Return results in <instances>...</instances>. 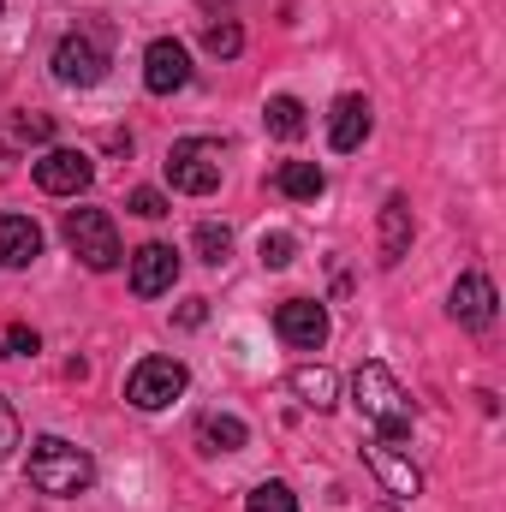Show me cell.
<instances>
[{"instance_id":"6da1fadb","label":"cell","mask_w":506,"mask_h":512,"mask_svg":"<svg viewBox=\"0 0 506 512\" xmlns=\"http://www.w3.org/2000/svg\"><path fill=\"white\" fill-rule=\"evenodd\" d=\"M352 405H358V417H364V423H376V429H381V441H405V435H411V423H417L411 393L393 382V370H387V364H358V376H352Z\"/></svg>"},{"instance_id":"7a4b0ae2","label":"cell","mask_w":506,"mask_h":512,"mask_svg":"<svg viewBox=\"0 0 506 512\" xmlns=\"http://www.w3.org/2000/svg\"><path fill=\"white\" fill-rule=\"evenodd\" d=\"M30 483L54 501H78L96 483V459L60 435H42V441H30Z\"/></svg>"},{"instance_id":"3957f363","label":"cell","mask_w":506,"mask_h":512,"mask_svg":"<svg viewBox=\"0 0 506 512\" xmlns=\"http://www.w3.org/2000/svg\"><path fill=\"white\" fill-rule=\"evenodd\" d=\"M221 167H227V149L215 137H179L167 149V185L185 197H209L221 185Z\"/></svg>"},{"instance_id":"277c9868","label":"cell","mask_w":506,"mask_h":512,"mask_svg":"<svg viewBox=\"0 0 506 512\" xmlns=\"http://www.w3.org/2000/svg\"><path fill=\"white\" fill-rule=\"evenodd\" d=\"M66 245L84 268L108 274L120 262V227H114L108 209H66Z\"/></svg>"},{"instance_id":"5b68a950","label":"cell","mask_w":506,"mask_h":512,"mask_svg":"<svg viewBox=\"0 0 506 512\" xmlns=\"http://www.w3.org/2000/svg\"><path fill=\"white\" fill-rule=\"evenodd\" d=\"M54 78L72 84V90L102 84V78H108V42H102L96 30H72V36H60V48H54Z\"/></svg>"},{"instance_id":"8992f818","label":"cell","mask_w":506,"mask_h":512,"mask_svg":"<svg viewBox=\"0 0 506 512\" xmlns=\"http://www.w3.org/2000/svg\"><path fill=\"white\" fill-rule=\"evenodd\" d=\"M185 382H191V376H185L179 358H143L126 382V399L137 411H161V405H173V399L185 393Z\"/></svg>"},{"instance_id":"52a82bcc","label":"cell","mask_w":506,"mask_h":512,"mask_svg":"<svg viewBox=\"0 0 506 512\" xmlns=\"http://www.w3.org/2000/svg\"><path fill=\"white\" fill-rule=\"evenodd\" d=\"M143 84H149V96L185 90V84H191V54H185V42H173V36L149 42V54H143Z\"/></svg>"},{"instance_id":"ba28073f","label":"cell","mask_w":506,"mask_h":512,"mask_svg":"<svg viewBox=\"0 0 506 512\" xmlns=\"http://www.w3.org/2000/svg\"><path fill=\"white\" fill-rule=\"evenodd\" d=\"M90 179H96V167H90V155H78V149H48V155L36 161V185H42L48 197H78V191H90Z\"/></svg>"},{"instance_id":"9c48e42d","label":"cell","mask_w":506,"mask_h":512,"mask_svg":"<svg viewBox=\"0 0 506 512\" xmlns=\"http://www.w3.org/2000/svg\"><path fill=\"white\" fill-rule=\"evenodd\" d=\"M274 334H280L286 346H298V352H316V346L328 340V310L310 304V298H286V304L274 310Z\"/></svg>"},{"instance_id":"30bf717a","label":"cell","mask_w":506,"mask_h":512,"mask_svg":"<svg viewBox=\"0 0 506 512\" xmlns=\"http://www.w3.org/2000/svg\"><path fill=\"white\" fill-rule=\"evenodd\" d=\"M364 465L381 477V489H387V495H405V501H417V495H423V471H417L393 441H364Z\"/></svg>"},{"instance_id":"8fae6325","label":"cell","mask_w":506,"mask_h":512,"mask_svg":"<svg viewBox=\"0 0 506 512\" xmlns=\"http://www.w3.org/2000/svg\"><path fill=\"white\" fill-rule=\"evenodd\" d=\"M173 280H179V251L173 245H143V251L131 256V292L137 298H161V292H173Z\"/></svg>"},{"instance_id":"7c38bea8","label":"cell","mask_w":506,"mask_h":512,"mask_svg":"<svg viewBox=\"0 0 506 512\" xmlns=\"http://www.w3.org/2000/svg\"><path fill=\"white\" fill-rule=\"evenodd\" d=\"M447 310H453V322H465V328H489V322H495V280H489V274H459Z\"/></svg>"},{"instance_id":"4fadbf2b","label":"cell","mask_w":506,"mask_h":512,"mask_svg":"<svg viewBox=\"0 0 506 512\" xmlns=\"http://www.w3.org/2000/svg\"><path fill=\"white\" fill-rule=\"evenodd\" d=\"M36 256H42V227L30 215H0V262L30 268Z\"/></svg>"},{"instance_id":"5bb4252c","label":"cell","mask_w":506,"mask_h":512,"mask_svg":"<svg viewBox=\"0 0 506 512\" xmlns=\"http://www.w3.org/2000/svg\"><path fill=\"white\" fill-rule=\"evenodd\" d=\"M370 137V102L364 96H340L334 102V120H328V143L346 155V149H358Z\"/></svg>"},{"instance_id":"9a60e30c","label":"cell","mask_w":506,"mask_h":512,"mask_svg":"<svg viewBox=\"0 0 506 512\" xmlns=\"http://www.w3.org/2000/svg\"><path fill=\"white\" fill-rule=\"evenodd\" d=\"M405 251H411V203L387 197V209H381V262L393 268Z\"/></svg>"},{"instance_id":"2e32d148","label":"cell","mask_w":506,"mask_h":512,"mask_svg":"<svg viewBox=\"0 0 506 512\" xmlns=\"http://www.w3.org/2000/svg\"><path fill=\"white\" fill-rule=\"evenodd\" d=\"M251 441V429L239 423V417H227V411H209L203 423H197V447L203 453H239Z\"/></svg>"},{"instance_id":"e0dca14e","label":"cell","mask_w":506,"mask_h":512,"mask_svg":"<svg viewBox=\"0 0 506 512\" xmlns=\"http://www.w3.org/2000/svg\"><path fill=\"white\" fill-rule=\"evenodd\" d=\"M274 185H280L292 203H316V197L328 191V179H322V167H316V161H286V167L274 173Z\"/></svg>"},{"instance_id":"ac0fdd59","label":"cell","mask_w":506,"mask_h":512,"mask_svg":"<svg viewBox=\"0 0 506 512\" xmlns=\"http://www.w3.org/2000/svg\"><path fill=\"white\" fill-rule=\"evenodd\" d=\"M292 393H298L310 411H328V405H334V393H340V382H334V370L304 364V370H292Z\"/></svg>"},{"instance_id":"d6986e66","label":"cell","mask_w":506,"mask_h":512,"mask_svg":"<svg viewBox=\"0 0 506 512\" xmlns=\"http://www.w3.org/2000/svg\"><path fill=\"white\" fill-rule=\"evenodd\" d=\"M262 120H268V131H274V137H286V143L310 131V120H304V102H298V96H274Z\"/></svg>"},{"instance_id":"ffe728a7","label":"cell","mask_w":506,"mask_h":512,"mask_svg":"<svg viewBox=\"0 0 506 512\" xmlns=\"http://www.w3.org/2000/svg\"><path fill=\"white\" fill-rule=\"evenodd\" d=\"M203 48H209V54H221V60H233V54L245 48V30H239L233 18H221V24H209V30H203Z\"/></svg>"},{"instance_id":"44dd1931","label":"cell","mask_w":506,"mask_h":512,"mask_svg":"<svg viewBox=\"0 0 506 512\" xmlns=\"http://www.w3.org/2000/svg\"><path fill=\"white\" fill-rule=\"evenodd\" d=\"M227 251H233V233H227V227H215V221H203V227H197V256L221 268V262H227Z\"/></svg>"},{"instance_id":"7402d4cb","label":"cell","mask_w":506,"mask_h":512,"mask_svg":"<svg viewBox=\"0 0 506 512\" xmlns=\"http://www.w3.org/2000/svg\"><path fill=\"white\" fill-rule=\"evenodd\" d=\"M245 507H251V512H298V501H292V489H286V483H256Z\"/></svg>"},{"instance_id":"603a6c76","label":"cell","mask_w":506,"mask_h":512,"mask_svg":"<svg viewBox=\"0 0 506 512\" xmlns=\"http://www.w3.org/2000/svg\"><path fill=\"white\" fill-rule=\"evenodd\" d=\"M292 233H262V245H256V256H262V268H286L292 262Z\"/></svg>"},{"instance_id":"cb8c5ba5","label":"cell","mask_w":506,"mask_h":512,"mask_svg":"<svg viewBox=\"0 0 506 512\" xmlns=\"http://www.w3.org/2000/svg\"><path fill=\"white\" fill-rule=\"evenodd\" d=\"M12 137H18V143H48V137H54V120H48V114H18V120H12Z\"/></svg>"},{"instance_id":"d4e9b609","label":"cell","mask_w":506,"mask_h":512,"mask_svg":"<svg viewBox=\"0 0 506 512\" xmlns=\"http://www.w3.org/2000/svg\"><path fill=\"white\" fill-rule=\"evenodd\" d=\"M131 215H143V221H161V215H167V197L143 185V191H131Z\"/></svg>"},{"instance_id":"484cf974","label":"cell","mask_w":506,"mask_h":512,"mask_svg":"<svg viewBox=\"0 0 506 512\" xmlns=\"http://www.w3.org/2000/svg\"><path fill=\"white\" fill-rule=\"evenodd\" d=\"M42 340H36V328H6V340H0V358H12V352H36Z\"/></svg>"},{"instance_id":"4316f807","label":"cell","mask_w":506,"mask_h":512,"mask_svg":"<svg viewBox=\"0 0 506 512\" xmlns=\"http://www.w3.org/2000/svg\"><path fill=\"white\" fill-rule=\"evenodd\" d=\"M12 447H18V411H12V405L0 399V459H6Z\"/></svg>"},{"instance_id":"83f0119b","label":"cell","mask_w":506,"mask_h":512,"mask_svg":"<svg viewBox=\"0 0 506 512\" xmlns=\"http://www.w3.org/2000/svg\"><path fill=\"white\" fill-rule=\"evenodd\" d=\"M209 322V298H185L179 304V328H203Z\"/></svg>"},{"instance_id":"f1b7e54d","label":"cell","mask_w":506,"mask_h":512,"mask_svg":"<svg viewBox=\"0 0 506 512\" xmlns=\"http://www.w3.org/2000/svg\"><path fill=\"white\" fill-rule=\"evenodd\" d=\"M376 512H393V507H376Z\"/></svg>"},{"instance_id":"f546056e","label":"cell","mask_w":506,"mask_h":512,"mask_svg":"<svg viewBox=\"0 0 506 512\" xmlns=\"http://www.w3.org/2000/svg\"><path fill=\"white\" fill-rule=\"evenodd\" d=\"M0 12H6V0H0Z\"/></svg>"}]
</instances>
